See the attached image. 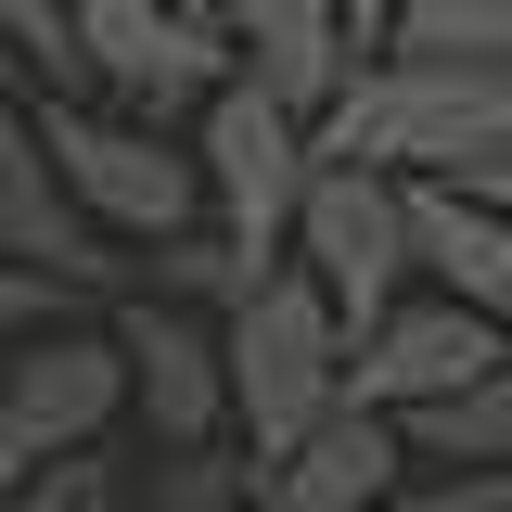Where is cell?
<instances>
[{
	"mask_svg": "<svg viewBox=\"0 0 512 512\" xmlns=\"http://www.w3.org/2000/svg\"><path fill=\"white\" fill-rule=\"evenodd\" d=\"M116 346H128V410L154 423V448H167V461L218 448V423H231V346H218V320L141 295V308L116 320Z\"/></svg>",
	"mask_w": 512,
	"mask_h": 512,
	"instance_id": "cell-9",
	"label": "cell"
},
{
	"mask_svg": "<svg viewBox=\"0 0 512 512\" xmlns=\"http://www.w3.org/2000/svg\"><path fill=\"white\" fill-rule=\"evenodd\" d=\"M0 512H128V474H116V448H77L52 474H26Z\"/></svg>",
	"mask_w": 512,
	"mask_h": 512,
	"instance_id": "cell-18",
	"label": "cell"
},
{
	"mask_svg": "<svg viewBox=\"0 0 512 512\" xmlns=\"http://www.w3.org/2000/svg\"><path fill=\"white\" fill-rule=\"evenodd\" d=\"M0 90H13V64H0Z\"/></svg>",
	"mask_w": 512,
	"mask_h": 512,
	"instance_id": "cell-23",
	"label": "cell"
},
{
	"mask_svg": "<svg viewBox=\"0 0 512 512\" xmlns=\"http://www.w3.org/2000/svg\"><path fill=\"white\" fill-rule=\"evenodd\" d=\"M116 423H128V346L90 333V320H52L39 346L0 359V500L26 474L77 461V448H103Z\"/></svg>",
	"mask_w": 512,
	"mask_h": 512,
	"instance_id": "cell-5",
	"label": "cell"
},
{
	"mask_svg": "<svg viewBox=\"0 0 512 512\" xmlns=\"http://www.w3.org/2000/svg\"><path fill=\"white\" fill-rule=\"evenodd\" d=\"M0 256L13 269H39V282H103L116 256H103V231L64 205L52 180V141H39V116L0 90Z\"/></svg>",
	"mask_w": 512,
	"mask_h": 512,
	"instance_id": "cell-11",
	"label": "cell"
},
{
	"mask_svg": "<svg viewBox=\"0 0 512 512\" xmlns=\"http://www.w3.org/2000/svg\"><path fill=\"white\" fill-rule=\"evenodd\" d=\"M461 192H474V205H500V218H512V141H500V154H487V167H474Z\"/></svg>",
	"mask_w": 512,
	"mask_h": 512,
	"instance_id": "cell-21",
	"label": "cell"
},
{
	"mask_svg": "<svg viewBox=\"0 0 512 512\" xmlns=\"http://www.w3.org/2000/svg\"><path fill=\"white\" fill-rule=\"evenodd\" d=\"M500 359H512L500 320H474V308L436 295V308H397L372 346H346V397L384 410V423H423V410H448V397H474Z\"/></svg>",
	"mask_w": 512,
	"mask_h": 512,
	"instance_id": "cell-8",
	"label": "cell"
},
{
	"mask_svg": "<svg viewBox=\"0 0 512 512\" xmlns=\"http://www.w3.org/2000/svg\"><path fill=\"white\" fill-rule=\"evenodd\" d=\"M384 512H448V487H423V500H384Z\"/></svg>",
	"mask_w": 512,
	"mask_h": 512,
	"instance_id": "cell-22",
	"label": "cell"
},
{
	"mask_svg": "<svg viewBox=\"0 0 512 512\" xmlns=\"http://www.w3.org/2000/svg\"><path fill=\"white\" fill-rule=\"evenodd\" d=\"M397 461H410V436H397L384 410L346 397L295 461H269V474H256V512H384V500H397Z\"/></svg>",
	"mask_w": 512,
	"mask_h": 512,
	"instance_id": "cell-12",
	"label": "cell"
},
{
	"mask_svg": "<svg viewBox=\"0 0 512 512\" xmlns=\"http://www.w3.org/2000/svg\"><path fill=\"white\" fill-rule=\"evenodd\" d=\"M192 167H205V231H218V244H244L256 269L295 256V205H308V180H320L308 116H282L256 77H231V90L205 103V128H192Z\"/></svg>",
	"mask_w": 512,
	"mask_h": 512,
	"instance_id": "cell-3",
	"label": "cell"
},
{
	"mask_svg": "<svg viewBox=\"0 0 512 512\" xmlns=\"http://www.w3.org/2000/svg\"><path fill=\"white\" fill-rule=\"evenodd\" d=\"M205 26L231 39V64H244L282 116H308V128L333 116V90L359 77V39H346L333 0H205Z\"/></svg>",
	"mask_w": 512,
	"mask_h": 512,
	"instance_id": "cell-10",
	"label": "cell"
},
{
	"mask_svg": "<svg viewBox=\"0 0 512 512\" xmlns=\"http://www.w3.org/2000/svg\"><path fill=\"white\" fill-rule=\"evenodd\" d=\"M218 346H231V423H244V461H256V474L295 461V448L346 410V320L320 308V282L295 269V256L218 320Z\"/></svg>",
	"mask_w": 512,
	"mask_h": 512,
	"instance_id": "cell-2",
	"label": "cell"
},
{
	"mask_svg": "<svg viewBox=\"0 0 512 512\" xmlns=\"http://www.w3.org/2000/svg\"><path fill=\"white\" fill-rule=\"evenodd\" d=\"M39 333H52V282L0 256V346H39Z\"/></svg>",
	"mask_w": 512,
	"mask_h": 512,
	"instance_id": "cell-19",
	"label": "cell"
},
{
	"mask_svg": "<svg viewBox=\"0 0 512 512\" xmlns=\"http://www.w3.org/2000/svg\"><path fill=\"white\" fill-rule=\"evenodd\" d=\"M295 269L320 282V308L346 320V346H372L384 320L410 308V192L372 180V167H320L308 205H295Z\"/></svg>",
	"mask_w": 512,
	"mask_h": 512,
	"instance_id": "cell-6",
	"label": "cell"
},
{
	"mask_svg": "<svg viewBox=\"0 0 512 512\" xmlns=\"http://www.w3.org/2000/svg\"><path fill=\"white\" fill-rule=\"evenodd\" d=\"M180 13H205V0H180Z\"/></svg>",
	"mask_w": 512,
	"mask_h": 512,
	"instance_id": "cell-24",
	"label": "cell"
},
{
	"mask_svg": "<svg viewBox=\"0 0 512 512\" xmlns=\"http://www.w3.org/2000/svg\"><path fill=\"white\" fill-rule=\"evenodd\" d=\"M410 436V461H448V474H512V359L474 397H448V410H423V423H397Z\"/></svg>",
	"mask_w": 512,
	"mask_h": 512,
	"instance_id": "cell-14",
	"label": "cell"
},
{
	"mask_svg": "<svg viewBox=\"0 0 512 512\" xmlns=\"http://www.w3.org/2000/svg\"><path fill=\"white\" fill-rule=\"evenodd\" d=\"M0 64L13 77H52V103L90 90V64H77V0H0Z\"/></svg>",
	"mask_w": 512,
	"mask_h": 512,
	"instance_id": "cell-16",
	"label": "cell"
},
{
	"mask_svg": "<svg viewBox=\"0 0 512 512\" xmlns=\"http://www.w3.org/2000/svg\"><path fill=\"white\" fill-rule=\"evenodd\" d=\"M77 64H90V90H116L128 116H180V103H218L244 64H231V39L205 26V13H180V0H77Z\"/></svg>",
	"mask_w": 512,
	"mask_h": 512,
	"instance_id": "cell-7",
	"label": "cell"
},
{
	"mask_svg": "<svg viewBox=\"0 0 512 512\" xmlns=\"http://www.w3.org/2000/svg\"><path fill=\"white\" fill-rule=\"evenodd\" d=\"M333 13H346V39H359V52H384V26H397V0H333Z\"/></svg>",
	"mask_w": 512,
	"mask_h": 512,
	"instance_id": "cell-20",
	"label": "cell"
},
{
	"mask_svg": "<svg viewBox=\"0 0 512 512\" xmlns=\"http://www.w3.org/2000/svg\"><path fill=\"white\" fill-rule=\"evenodd\" d=\"M308 141H320V167H372V180H474L512 141V77L500 64H397V52H372Z\"/></svg>",
	"mask_w": 512,
	"mask_h": 512,
	"instance_id": "cell-1",
	"label": "cell"
},
{
	"mask_svg": "<svg viewBox=\"0 0 512 512\" xmlns=\"http://www.w3.org/2000/svg\"><path fill=\"white\" fill-rule=\"evenodd\" d=\"M384 52L397 64H500L512 77V0H397Z\"/></svg>",
	"mask_w": 512,
	"mask_h": 512,
	"instance_id": "cell-13",
	"label": "cell"
},
{
	"mask_svg": "<svg viewBox=\"0 0 512 512\" xmlns=\"http://www.w3.org/2000/svg\"><path fill=\"white\" fill-rule=\"evenodd\" d=\"M39 141H52V180H64V205H77L90 231H128V244H180V231H205V167H192L167 128L39 103Z\"/></svg>",
	"mask_w": 512,
	"mask_h": 512,
	"instance_id": "cell-4",
	"label": "cell"
},
{
	"mask_svg": "<svg viewBox=\"0 0 512 512\" xmlns=\"http://www.w3.org/2000/svg\"><path fill=\"white\" fill-rule=\"evenodd\" d=\"M128 512H256V461L192 448V461H167L154 487H128Z\"/></svg>",
	"mask_w": 512,
	"mask_h": 512,
	"instance_id": "cell-17",
	"label": "cell"
},
{
	"mask_svg": "<svg viewBox=\"0 0 512 512\" xmlns=\"http://www.w3.org/2000/svg\"><path fill=\"white\" fill-rule=\"evenodd\" d=\"M256 282H269V269H256L244 244H218V231H180V244H154V295H167V308H244Z\"/></svg>",
	"mask_w": 512,
	"mask_h": 512,
	"instance_id": "cell-15",
	"label": "cell"
}]
</instances>
